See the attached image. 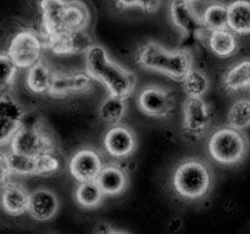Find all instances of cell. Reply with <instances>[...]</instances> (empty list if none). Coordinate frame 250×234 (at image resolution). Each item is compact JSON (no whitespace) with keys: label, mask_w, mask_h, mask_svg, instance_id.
Returning a JSON list of instances; mask_svg holds the SVG:
<instances>
[{"label":"cell","mask_w":250,"mask_h":234,"mask_svg":"<svg viewBox=\"0 0 250 234\" xmlns=\"http://www.w3.org/2000/svg\"><path fill=\"white\" fill-rule=\"evenodd\" d=\"M85 71L102 83L111 95L127 99L134 92L137 77L131 70L114 61L104 46L93 43L84 53Z\"/></svg>","instance_id":"1"},{"label":"cell","mask_w":250,"mask_h":234,"mask_svg":"<svg viewBox=\"0 0 250 234\" xmlns=\"http://www.w3.org/2000/svg\"><path fill=\"white\" fill-rule=\"evenodd\" d=\"M136 61L142 68L161 73L177 82H182L193 68V56L185 48L168 50L156 41L149 40L139 46Z\"/></svg>","instance_id":"2"},{"label":"cell","mask_w":250,"mask_h":234,"mask_svg":"<svg viewBox=\"0 0 250 234\" xmlns=\"http://www.w3.org/2000/svg\"><path fill=\"white\" fill-rule=\"evenodd\" d=\"M214 172L208 162L200 158H186L175 167L171 185L177 196L186 201H199L212 189Z\"/></svg>","instance_id":"3"},{"label":"cell","mask_w":250,"mask_h":234,"mask_svg":"<svg viewBox=\"0 0 250 234\" xmlns=\"http://www.w3.org/2000/svg\"><path fill=\"white\" fill-rule=\"evenodd\" d=\"M249 146V139L244 132L229 124L215 129L208 140V151L212 160L219 165L229 167L246 160Z\"/></svg>","instance_id":"4"},{"label":"cell","mask_w":250,"mask_h":234,"mask_svg":"<svg viewBox=\"0 0 250 234\" xmlns=\"http://www.w3.org/2000/svg\"><path fill=\"white\" fill-rule=\"evenodd\" d=\"M170 17L173 26L180 29L185 36V46L190 50V46L198 41L204 40L208 31L202 21V16L198 14L190 2L186 0H171Z\"/></svg>","instance_id":"5"},{"label":"cell","mask_w":250,"mask_h":234,"mask_svg":"<svg viewBox=\"0 0 250 234\" xmlns=\"http://www.w3.org/2000/svg\"><path fill=\"white\" fill-rule=\"evenodd\" d=\"M11 151L37 156L46 151L56 150V141L54 136L41 126H22L10 141Z\"/></svg>","instance_id":"6"},{"label":"cell","mask_w":250,"mask_h":234,"mask_svg":"<svg viewBox=\"0 0 250 234\" xmlns=\"http://www.w3.org/2000/svg\"><path fill=\"white\" fill-rule=\"evenodd\" d=\"M137 106L146 116L166 118L175 112L176 97L166 87L150 84L139 92Z\"/></svg>","instance_id":"7"},{"label":"cell","mask_w":250,"mask_h":234,"mask_svg":"<svg viewBox=\"0 0 250 234\" xmlns=\"http://www.w3.org/2000/svg\"><path fill=\"white\" fill-rule=\"evenodd\" d=\"M44 48L43 38L32 29L17 32L7 45V55L19 68H28L41 58Z\"/></svg>","instance_id":"8"},{"label":"cell","mask_w":250,"mask_h":234,"mask_svg":"<svg viewBox=\"0 0 250 234\" xmlns=\"http://www.w3.org/2000/svg\"><path fill=\"white\" fill-rule=\"evenodd\" d=\"M212 112L203 98L187 97L182 107V128L193 138H202L209 131Z\"/></svg>","instance_id":"9"},{"label":"cell","mask_w":250,"mask_h":234,"mask_svg":"<svg viewBox=\"0 0 250 234\" xmlns=\"http://www.w3.org/2000/svg\"><path fill=\"white\" fill-rule=\"evenodd\" d=\"M44 48H48L59 56L84 54L93 44L92 37L85 29L82 31H63L43 38Z\"/></svg>","instance_id":"10"},{"label":"cell","mask_w":250,"mask_h":234,"mask_svg":"<svg viewBox=\"0 0 250 234\" xmlns=\"http://www.w3.org/2000/svg\"><path fill=\"white\" fill-rule=\"evenodd\" d=\"M103 145L109 156L115 160L131 157L137 149V136L131 127L126 124H111L105 132Z\"/></svg>","instance_id":"11"},{"label":"cell","mask_w":250,"mask_h":234,"mask_svg":"<svg viewBox=\"0 0 250 234\" xmlns=\"http://www.w3.org/2000/svg\"><path fill=\"white\" fill-rule=\"evenodd\" d=\"M94 79L87 71L55 72L48 94L54 98H67L92 89Z\"/></svg>","instance_id":"12"},{"label":"cell","mask_w":250,"mask_h":234,"mask_svg":"<svg viewBox=\"0 0 250 234\" xmlns=\"http://www.w3.org/2000/svg\"><path fill=\"white\" fill-rule=\"evenodd\" d=\"M104 166V160L99 151L84 146L76 151L68 162L71 176L80 182H89L97 179L98 175Z\"/></svg>","instance_id":"13"},{"label":"cell","mask_w":250,"mask_h":234,"mask_svg":"<svg viewBox=\"0 0 250 234\" xmlns=\"http://www.w3.org/2000/svg\"><path fill=\"white\" fill-rule=\"evenodd\" d=\"M60 207L58 196L54 192L46 188H38L29 193L27 212L33 219L46 222L56 216Z\"/></svg>","instance_id":"14"},{"label":"cell","mask_w":250,"mask_h":234,"mask_svg":"<svg viewBox=\"0 0 250 234\" xmlns=\"http://www.w3.org/2000/svg\"><path fill=\"white\" fill-rule=\"evenodd\" d=\"M95 180L105 196H119L128 187V175L124 166L117 162L104 163Z\"/></svg>","instance_id":"15"},{"label":"cell","mask_w":250,"mask_h":234,"mask_svg":"<svg viewBox=\"0 0 250 234\" xmlns=\"http://www.w3.org/2000/svg\"><path fill=\"white\" fill-rule=\"evenodd\" d=\"M66 0H41L42 38L63 32Z\"/></svg>","instance_id":"16"},{"label":"cell","mask_w":250,"mask_h":234,"mask_svg":"<svg viewBox=\"0 0 250 234\" xmlns=\"http://www.w3.org/2000/svg\"><path fill=\"white\" fill-rule=\"evenodd\" d=\"M28 195L26 188L19 183L9 180L1 185L0 192V204L2 210L10 216H22L27 212L28 207Z\"/></svg>","instance_id":"17"},{"label":"cell","mask_w":250,"mask_h":234,"mask_svg":"<svg viewBox=\"0 0 250 234\" xmlns=\"http://www.w3.org/2000/svg\"><path fill=\"white\" fill-rule=\"evenodd\" d=\"M210 51L220 58H229L236 55L239 50V39L234 32L227 28L208 32L205 37Z\"/></svg>","instance_id":"18"},{"label":"cell","mask_w":250,"mask_h":234,"mask_svg":"<svg viewBox=\"0 0 250 234\" xmlns=\"http://www.w3.org/2000/svg\"><path fill=\"white\" fill-rule=\"evenodd\" d=\"M250 58H242L231 66L222 77V87L229 94H236L249 87Z\"/></svg>","instance_id":"19"},{"label":"cell","mask_w":250,"mask_h":234,"mask_svg":"<svg viewBox=\"0 0 250 234\" xmlns=\"http://www.w3.org/2000/svg\"><path fill=\"white\" fill-rule=\"evenodd\" d=\"M227 26L237 36H250V0H232L227 5Z\"/></svg>","instance_id":"20"},{"label":"cell","mask_w":250,"mask_h":234,"mask_svg":"<svg viewBox=\"0 0 250 234\" xmlns=\"http://www.w3.org/2000/svg\"><path fill=\"white\" fill-rule=\"evenodd\" d=\"M27 70V88L36 94H48L55 71L51 70L50 66L41 58Z\"/></svg>","instance_id":"21"},{"label":"cell","mask_w":250,"mask_h":234,"mask_svg":"<svg viewBox=\"0 0 250 234\" xmlns=\"http://www.w3.org/2000/svg\"><path fill=\"white\" fill-rule=\"evenodd\" d=\"M89 22L90 12L85 2L82 0H66L63 31L87 29Z\"/></svg>","instance_id":"22"},{"label":"cell","mask_w":250,"mask_h":234,"mask_svg":"<svg viewBox=\"0 0 250 234\" xmlns=\"http://www.w3.org/2000/svg\"><path fill=\"white\" fill-rule=\"evenodd\" d=\"M105 195L100 189L97 180L80 182L75 190V200L82 209L92 210L99 206L104 200Z\"/></svg>","instance_id":"23"},{"label":"cell","mask_w":250,"mask_h":234,"mask_svg":"<svg viewBox=\"0 0 250 234\" xmlns=\"http://www.w3.org/2000/svg\"><path fill=\"white\" fill-rule=\"evenodd\" d=\"M127 111V102L124 98L109 94L99 106V116L105 123L116 124L122 121Z\"/></svg>","instance_id":"24"},{"label":"cell","mask_w":250,"mask_h":234,"mask_svg":"<svg viewBox=\"0 0 250 234\" xmlns=\"http://www.w3.org/2000/svg\"><path fill=\"white\" fill-rule=\"evenodd\" d=\"M227 124L233 128L244 131L250 127V99H237L227 112Z\"/></svg>","instance_id":"25"},{"label":"cell","mask_w":250,"mask_h":234,"mask_svg":"<svg viewBox=\"0 0 250 234\" xmlns=\"http://www.w3.org/2000/svg\"><path fill=\"white\" fill-rule=\"evenodd\" d=\"M185 92L188 97L203 98L210 88V80L207 73L198 68H192L182 80Z\"/></svg>","instance_id":"26"},{"label":"cell","mask_w":250,"mask_h":234,"mask_svg":"<svg viewBox=\"0 0 250 234\" xmlns=\"http://www.w3.org/2000/svg\"><path fill=\"white\" fill-rule=\"evenodd\" d=\"M200 16L208 32L229 27L227 26V5L222 2L210 4Z\"/></svg>","instance_id":"27"},{"label":"cell","mask_w":250,"mask_h":234,"mask_svg":"<svg viewBox=\"0 0 250 234\" xmlns=\"http://www.w3.org/2000/svg\"><path fill=\"white\" fill-rule=\"evenodd\" d=\"M62 168V161L55 151H46L36 156V176L48 177L58 175Z\"/></svg>","instance_id":"28"},{"label":"cell","mask_w":250,"mask_h":234,"mask_svg":"<svg viewBox=\"0 0 250 234\" xmlns=\"http://www.w3.org/2000/svg\"><path fill=\"white\" fill-rule=\"evenodd\" d=\"M9 155L10 168L12 175L21 177L36 176V156L24 155V154L11 151Z\"/></svg>","instance_id":"29"},{"label":"cell","mask_w":250,"mask_h":234,"mask_svg":"<svg viewBox=\"0 0 250 234\" xmlns=\"http://www.w3.org/2000/svg\"><path fill=\"white\" fill-rule=\"evenodd\" d=\"M19 67L7 55V53L0 54V94H6L14 85Z\"/></svg>","instance_id":"30"},{"label":"cell","mask_w":250,"mask_h":234,"mask_svg":"<svg viewBox=\"0 0 250 234\" xmlns=\"http://www.w3.org/2000/svg\"><path fill=\"white\" fill-rule=\"evenodd\" d=\"M0 117L1 118L14 119L23 123L24 110L17 100L9 94H0Z\"/></svg>","instance_id":"31"},{"label":"cell","mask_w":250,"mask_h":234,"mask_svg":"<svg viewBox=\"0 0 250 234\" xmlns=\"http://www.w3.org/2000/svg\"><path fill=\"white\" fill-rule=\"evenodd\" d=\"M117 7L122 10L141 9L142 11L153 14L156 12L161 6V0H115Z\"/></svg>","instance_id":"32"},{"label":"cell","mask_w":250,"mask_h":234,"mask_svg":"<svg viewBox=\"0 0 250 234\" xmlns=\"http://www.w3.org/2000/svg\"><path fill=\"white\" fill-rule=\"evenodd\" d=\"M22 126V122L0 117V146L10 144L16 132Z\"/></svg>","instance_id":"33"},{"label":"cell","mask_w":250,"mask_h":234,"mask_svg":"<svg viewBox=\"0 0 250 234\" xmlns=\"http://www.w3.org/2000/svg\"><path fill=\"white\" fill-rule=\"evenodd\" d=\"M12 172L10 168L9 155L6 153L0 151V187L7 183L11 178Z\"/></svg>","instance_id":"34"},{"label":"cell","mask_w":250,"mask_h":234,"mask_svg":"<svg viewBox=\"0 0 250 234\" xmlns=\"http://www.w3.org/2000/svg\"><path fill=\"white\" fill-rule=\"evenodd\" d=\"M186 1H187V2H190V4H193V2H195V1H199V0H186Z\"/></svg>","instance_id":"35"},{"label":"cell","mask_w":250,"mask_h":234,"mask_svg":"<svg viewBox=\"0 0 250 234\" xmlns=\"http://www.w3.org/2000/svg\"><path fill=\"white\" fill-rule=\"evenodd\" d=\"M248 88H249V92H250V83H249V87Z\"/></svg>","instance_id":"36"}]
</instances>
